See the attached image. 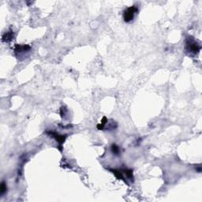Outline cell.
<instances>
[{
	"mask_svg": "<svg viewBox=\"0 0 202 202\" xmlns=\"http://www.w3.org/2000/svg\"><path fill=\"white\" fill-rule=\"evenodd\" d=\"M201 45L193 37H189L185 42V50L190 56H196L201 50Z\"/></svg>",
	"mask_w": 202,
	"mask_h": 202,
	"instance_id": "obj_1",
	"label": "cell"
},
{
	"mask_svg": "<svg viewBox=\"0 0 202 202\" xmlns=\"http://www.w3.org/2000/svg\"><path fill=\"white\" fill-rule=\"evenodd\" d=\"M138 12V8L136 6H132L130 7L126 8L123 12V19L124 22L126 23L132 22L134 18L135 15Z\"/></svg>",
	"mask_w": 202,
	"mask_h": 202,
	"instance_id": "obj_2",
	"label": "cell"
},
{
	"mask_svg": "<svg viewBox=\"0 0 202 202\" xmlns=\"http://www.w3.org/2000/svg\"><path fill=\"white\" fill-rule=\"evenodd\" d=\"M31 50V47L29 45H19V44H17L15 46L14 48V52L16 54V56L19 58L20 56H23L27 52H29V50Z\"/></svg>",
	"mask_w": 202,
	"mask_h": 202,
	"instance_id": "obj_3",
	"label": "cell"
},
{
	"mask_svg": "<svg viewBox=\"0 0 202 202\" xmlns=\"http://www.w3.org/2000/svg\"><path fill=\"white\" fill-rule=\"evenodd\" d=\"M49 133V134L51 135L52 137H55V138H56V141H57V142H58V144H62L63 143V142L65 141L66 136H63V135L58 134V133H55V132H49V133Z\"/></svg>",
	"mask_w": 202,
	"mask_h": 202,
	"instance_id": "obj_4",
	"label": "cell"
},
{
	"mask_svg": "<svg viewBox=\"0 0 202 202\" xmlns=\"http://www.w3.org/2000/svg\"><path fill=\"white\" fill-rule=\"evenodd\" d=\"M13 39H14V32L10 30V31L6 32V33L3 34L2 40H3V42H10V41L12 40Z\"/></svg>",
	"mask_w": 202,
	"mask_h": 202,
	"instance_id": "obj_5",
	"label": "cell"
},
{
	"mask_svg": "<svg viewBox=\"0 0 202 202\" xmlns=\"http://www.w3.org/2000/svg\"><path fill=\"white\" fill-rule=\"evenodd\" d=\"M111 151H112V152H113L115 155H118L119 154V152H119L120 151V150H119V147L115 144H113L111 145Z\"/></svg>",
	"mask_w": 202,
	"mask_h": 202,
	"instance_id": "obj_6",
	"label": "cell"
},
{
	"mask_svg": "<svg viewBox=\"0 0 202 202\" xmlns=\"http://www.w3.org/2000/svg\"><path fill=\"white\" fill-rule=\"evenodd\" d=\"M6 189H7V187H6V185L5 182H2V183H1V186H0V194H4V193L6 192Z\"/></svg>",
	"mask_w": 202,
	"mask_h": 202,
	"instance_id": "obj_7",
	"label": "cell"
}]
</instances>
